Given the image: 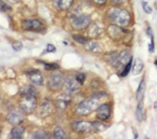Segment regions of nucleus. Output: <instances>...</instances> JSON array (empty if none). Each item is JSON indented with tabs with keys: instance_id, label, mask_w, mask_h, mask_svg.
<instances>
[{
	"instance_id": "obj_41",
	"label": "nucleus",
	"mask_w": 157,
	"mask_h": 139,
	"mask_svg": "<svg viewBox=\"0 0 157 139\" xmlns=\"http://www.w3.org/2000/svg\"><path fill=\"white\" fill-rule=\"evenodd\" d=\"M154 65L157 67V58H155V60H154Z\"/></svg>"
},
{
	"instance_id": "obj_4",
	"label": "nucleus",
	"mask_w": 157,
	"mask_h": 139,
	"mask_svg": "<svg viewBox=\"0 0 157 139\" xmlns=\"http://www.w3.org/2000/svg\"><path fill=\"white\" fill-rule=\"evenodd\" d=\"M130 32V29H128L127 27H121L112 23H106V36L113 42H124Z\"/></svg>"
},
{
	"instance_id": "obj_17",
	"label": "nucleus",
	"mask_w": 157,
	"mask_h": 139,
	"mask_svg": "<svg viewBox=\"0 0 157 139\" xmlns=\"http://www.w3.org/2000/svg\"><path fill=\"white\" fill-rule=\"evenodd\" d=\"M131 60H133V55H132V51H131L130 48L125 47V48L120 50V54H118V62H120L121 67H124L126 64H128Z\"/></svg>"
},
{
	"instance_id": "obj_42",
	"label": "nucleus",
	"mask_w": 157,
	"mask_h": 139,
	"mask_svg": "<svg viewBox=\"0 0 157 139\" xmlns=\"http://www.w3.org/2000/svg\"><path fill=\"white\" fill-rule=\"evenodd\" d=\"M154 109H157V102L154 103Z\"/></svg>"
},
{
	"instance_id": "obj_16",
	"label": "nucleus",
	"mask_w": 157,
	"mask_h": 139,
	"mask_svg": "<svg viewBox=\"0 0 157 139\" xmlns=\"http://www.w3.org/2000/svg\"><path fill=\"white\" fill-rule=\"evenodd\" d=\"M23 118H24L23 110L14 109L9 113V115H7V120H9V122L15 126L21 123Z\"/></svg>"
},
{
	"instance_id": "obj_7",
	"label": "nucleus",
	"mask_w": 157,
	"mask_h": 139,
	"mask_svg": "<svg viewBox=\"0 0 157 139\" xmlns=\"http://www.w3.org/2000/svg\"><path fill=\"white\" fill-rule=\"evenodd\" d=\"M71 129L73 132L81 134V135H88L93 133L92 125L90 120L83 119V117H80V119H75L71 121Z\"/></svg>"
},
{
	"instance_id": "obj_28",
	"label": "nucleus",
	"mask_w": 157,
	"mask_h": 139,
	"mask_svg": "<svg viewBox=\"0 0 157 139\" xmlns=\"http://www.w3.org/2000/svg\"><path fill=\"white\" fill-rule=\"evenodd\" d=\"M11 135H12V137H13V138H15V139H20V138H22V137H23V135H24V128L17 126V127H15V128L12 130Z\"/></svg>"
},
{
	"instance_id": "obj_3",
	"label": "nucleus",
	"mask_w": 157,
	"mask_h": 139,
	"mask_svg": "<svg viewBox=\"0 0 157 139\" xmlns=\"http://www.w3.org/2000/svg\"><path fill=\"white\" fill-rule=\"evenodd\" d=\"M70 24H71L72 28L75 30H86L88 26L92 22V16L89 13L83 12L80 6L73 9V12L70 14Z\"/></svg>"
},
{
	"instance_id": "obj_18",
	"label": "nucleus",
	"mask_w": 157,
	"mask_h": 139,
	"mask_svg": "<svg viewBox=\"0 0 157 139\" xmlns=\"http://www.w3.org/2000/svg\"><path fill=\"white\" fill-rule=\"evenodd\" d=\"M91 125H92L93 133H95V134L105 132V131L110 127V122H106V121L100 120V119H98V118H95L94 120H91Z\"/></svg>"
},
{
	"instance_id": "obj_30",
	"label": "nucleus",
	"mask_w": 157,
	"mask_h": 139,
	"mask_svg": "<svg viewBox=\"0 0 157 139\" xmlns=\"http://www.w3.org/2000/svg\"><path fill=\"white\" fill-rule=\"evenodd\" d=\"M52 137L54 138H66L67 135L66 133H65V131L63 130L61 127H56L55 130H54V133H52Z\"/></svg>"
},
{
	"instance_id": "obj_36",
	"label": "nucleus",
	"mask_w": 157,
	"mask_h": 139,
	"mask_svg": "<svg viewBox=\"0 0 157 139\" xmlns=\"http://www.w3.org/2000/svg\"><path fill=\"white\" fill-rule=\"evenodd\" d=\"M148 51L150 54H154L155 51V42H154V38H151V41L148 45Z\"/></svg>"
},
{
	"instance_id": "obj_14",
	"label": "nucleus",
	"mask_w": 157,
	"mask_h": 139,
	"mask_svg": "<svg viewBox=\"0 0 157 139\" xmlns=\"http://www.w3.org/2000/svg\"><path fill=\"white\" fill-rule=\"evenodd\" d=\"M72 103L71 94L64 92L63 94H61L58 96L57 100H56V108L59 109L60 111H64L68 106H70V103Z\"/></svg>"
},
{
	"instance_id": "obj_32",
	"label": "nucleus",
	"mask_w": 157,
	"mask_h": 139,
	"mask_svg": "<svg viewBox=\"0 0 157 139\" xmlns=\"http://www.w3.org/2000/svg\"><path fill=\"white\" fill-rule=\"evenodd\" d=\"M44 69L47 71H55V70L60 69V65L58 63H43Z\"/></svg>"
},
{
	"instance_id": "obj_22",
	"label": "nucleus",
	"mask_w": 157,
	"mask_h": 139,
	"mask_svg": "<svg viewBox=\"0 0 157 139\" xmlns=\"http://www.w3.org/2000/svg\"><path fill=\"white\" fill-rule=\"evenodd\" d=\"M144 68H145V64H144V61L140 58H136L133 59V65H132V72L133 75H139L140 73H143Z\"/></svg>"
},
{
	"instance_id": "obj_29",
	"label": "nucleus",
	"mask_w": 157,
	"mask_h": 139,
	"mask_svg": "<svg viewBox=\"0 0 157 139\" xmlns=\"http://www.w3.org/2000/svg\"><path fill=\"white\" fill-rule=\"evenodd\" d=\"M110 0H90L91 4L98 9H106L109 6Z\"/></svg>"
},
{
	"instance_id": "obj_8",
	"label": "nucleus",
	"mask_w": 157,
	"mask_h": 139,
	"mask_svg": "<svg viewBox=\"0 0 157 139\" xmlns=\"http://www.w3.org/2000/svg\"><path fill=\"white\" fill-rule=\"evenodd\" d=\"M118 50H109L103 54V60L105 61V63H107L109 66L114 68L117 72H120L123 67L121 66L120 62H118Z\"/></svg>"
},
{
	"instance_id": "obj_33",
	"label": "nucleus",
	"mask_w": 157,
	"mask_h": 139,
	"mask_svg": "<svg viewBox=\"0 0 157 139\" xmlns=\"http://www.w3.org/2000/svg\"><path fill=\"white\" fill-rule=\"evenodd\" d=\"M75 80H77V82L80 83V84L83 86L85 84L86 80H87V74L84 72H77L75 74Z\"/></svg>"
},
{
	"instance_id": "obj_37",
	"label": "nucleus",
	"mask_w": 157,
	"mask_h": 139,
	"mask_svg": "<svg viewBox=\"0 0 157 139\" xmlns=\"http://www.w3.org/2000/svg\"><path fill=\"white\" fill-rule=\"evenodd\" d=\"M10 9H11V7L7 6L4 1L0 0V11H1V12H6V11H10Z\"/></svg>"
},
{
	"instance_id": "obj_38",
	"label": "nucleus",
	"mask_w": 157,
	"mask_h": 139,
	"mask_svg": "<svg viewBox=\"0 0 157 139\" xmlns=\"http://www.w3.org/2000/svg\"><path fill=\"white\" fill-rule=\"evenodd\" d=\"M22 44L20 42H18V41H16V42H14L13 43V49L15 50V51H20V50L22 49Z\"/></svg>"
},
{
	"instance_id": "obj_1",
	"label": "nucleus",
	"mask_w": 157,
	"mask_h": 139,
	"mask_svg": "<svg viewBox=\"0 0 157 139\" xmlns=\"http://www.w3.org/2000/svg\"><path fill=\"white\" fill-rule=\"evenodd\" d=\"M104 20L106 23H112L129 28L133 24V15L128 6H115L109 4L105 9Z\"/></svg>"
},
{
	"instance_id": "obj_27",
	"label": "nucleus",
	"mask_w": 157,
	"mask_h": 139,
	"mask_svg": "<svg viewBox=\"0 0 157 139\" xmlns=\"http://www.w3.org/2000/svg\"><path fill=\"white\" fill-rule=\"evenodd\" d=\"M132 65H133V60H131L130 62H129L128 64H126L125 66L123 67V69L118 72L120 77H127L129 73L131 72V70H132Z\"/></svg>"
},
{
	"instance_id": "obj_21",
	"label": "nucleus",
	"mask_w": 157,
	"mask_h": 139,
	"mask_svg": "<svg viewBox=\"0 0 157 139\" xmlns=\"http://www.w3.org/2000/svg\"><path fill=\"white\" fill-rule=\"evenodd\" d=\"M146 89H147L146 79H145V75H143V77H141L140 82H139V84H138L136 93H135V97H136V100H137V102H141V100H144V98H145V94H146Z\"/></svg>"
},
{
	"instance_id": "obj_24",
	"label": "nucleus",
	"mask_w": 157,
	"mask_h": 139,
	"mask_svg": "<svg viewBox=\"0 0 157 139\" xmlns=\"http://www.w3.org/2000/svg\"><path fill=\"white\" fill-rule=\"evenodd\" d=\"M90 88H91V91H92V92L104 90V84H103L102 80H101L100 77H97V79L92 80L90 83Z\"/></svg>"
},
{
	"instance_id": "obj_20",
	"label": "nucleus",
	"mask_w": 157,
	"mask_h": 139,
	"mask_svg": "<svg viewBox=\"0 0 157 139\" xmlns=\"http://www.w3.org/2000/svg\"><path fill=\"white\" fill-rule=\"evenodd\" d=\"M29 75V80L32 82V84L36 86H43L44 85V77L40 73L39 70H33V71L26 72Z\"/></svg>"
},
{
	"instance_id": "obj_11",
	"label": "nucleus",
	"mask_w": 157,
	"mask_h": 139,
	"mask_svg": "<svg viewBox=\"0 0 157 139\" xmlns=\"http://www.w3.org/2000/svg\"><path fill=\"white\" fill-rule=\"evenodd\" d=\"M65 81V75L62 72H59L55 70L54 72L50 74L48 79V87L52 90H58L63 88V84Z\"/></svg>"
},
{
	"instance_id": "obj_12",
	"label": "nucleus",
	"mask_w": 157,
	"mask_h": 139,
	"mask_svg": "<svg viewBox=\"0 0 157 139\" xmlns=\"http://www.w3.org/2000/svg\"><path fill=\"white\" fill-rule=\"evenodd\" d=\"M83 48L85 51L90 52V54H103L104 52V45L100 41L97 40H90L88 43L83 45Z\"/></svg>"
},
{
	"instance_id": "obj_31",
	"label": "nucleus",
	"mask_w": 157,
	"mask_h": 139,
	"mask_svg": "<svg viewBox=\"0 0 157 139\" xmlns=\"http://www.w3.org/2000/svg\"><path fill=\"white\" fill-rule=\"evenodd\" d=\"M131 0H110L109 4L115 6H130Z\"/></svg>"
},
{
	"instance_id": "obj_26",
	"label": "nucleus",
	"mask_w": 157,
	"mask_h": 139,
	"mask_svg": "<svg viewBox=\"0 0 157 139\" xmlns=\"http://www.w3.org/2000/svg\"><path fill=\"white\" fill-rule=\"evenodd\" d=\"M21 94L22 95H33V96H37L38 95V91L35 87L33 86H24L21 89Z\"/></svg>"
},
{
	"instance_id": "obj_15",
	"label": "nucleus",
	"mask_w": 157,
	"mask_h": 139,
	"mask_svg": "<svg viewBox=\"0 0 157 139\" xmlns=\"http://www.w3.org/2000/svg\"><path fill=\"white\" fill-rule=\"evenodd\" d=\"M56 110V103H54L50 100H43L41 106H40V115L45 117L48 116L55 112Z\"/></svg>"
},
{
	"instance_id": "obj_23",
	"label": "nucleus",
	"mask_w": 157,
	"mask_h": 139,
	"mask_svg": "<svg viewBox=\"0 0 157 139\" xmlns=\"http://www.w3.org/2000/svg\"><path fill=\"white\" fill-rule=\"evenodd\" d=\"M144 108H145V106H144V100L137 102V107H136V111H135V117L139 122L145 119V110H144Z\"/></svg>"
},
{
	"instance_id": "obj_35",
	"label": "nucleus",
	"mask_w": 157,
	"mask_h": 139,
	"mask_svg": "<svg viewBox=\"0 0 157 139\" xmlns=\"http://www.w3.org/2000/svg\"><path fill=\"white\" fill-rule=\"evenodd\" d=\"M141 7H143L144 12H145L146 14L150 15V14H152V13H153V9H152L151 6L147 1H145V0H143V1H141Z\"/></svg>"
},
{
	"instance_id": "obj_9",
	"label": "nucleus",
	"mask_w": 157,
	"mask_h": 139,
	"mask_svg": "<svg viewBox=\"0 0 157 139\" xmlns=\"http://www.w3.org/2000/svg\"><path fill=\"white\" fill-rule=\"evenodd\" d=\"M63 90L68 94H75L82 90V85L77 82L75 77H65L64 84H63Z\"/></svg>"
},
{
	"instance_id": "obj_25",
	"label": "nucleus",
	"mask_w": 157,
	"mask_h": 139,
	"mask_svg": "<svg viewBox=\"0 0 157 139\" xmlns=\"http://www.w3.org/2000/svg\"><path fill=\"white\" fill-rule=\"evenodd\" d=\"M72 39H73V41H75L77 43H78V44H81L82 46L91 40L88 36H84V35H81V34H73Z\"/></svg>"
},
{
	"instance_id": "obj_43",
	"label": "nucleus",
	"mask_w": 157,
	"mask_h": 139,
	"mask_svg": "<svg viewBox=\"0 0 157 139\" xmlns=\"http://www.w3.org/2000/svg\"><path fill=\"white\" fill-rule=\"evenodd\" d=\"M12 1H18V0H12Z\"/></svg>"
},
{
	"instance_id": "obj_2",
	"label": "nucleus",
	"mask_w": 157,
	"mask_h": 139,
	"mask_svg": "<svg viewBox=\"0 0 157 139\" xmlns=\"http://www.w3.org/2000/svg\"><path fill=\"white\" fill-rule=\"evenodd\" d=\"M102 98L98 97V95L91 93L88 97L84 98L83 100H81L80 103H78L75 105V114L78 117H88L92 114L93 112H95V110L98 109V105L102 103Z\"/></svg>"
},
{
	"instance_id": "obj_39",
	"label": "nucleus",
	"mask_w": 157,
	"mask_h": 139,
	"mask_svg": "<svg viewBox=\"0 0 157 139\" xmlns=\"http://www.w3.org/2000/svg\"><path fill=\"white\" fill-rule=\"evenodd\" d=\"M146 34L148 37H150V39L151 38H154V32H153V29H152L151 26H148L146 28Z\"/></svg>"
},
{
	"instance_id": "obj_19",
	"label": "nucleus",
	"mask_w": 157,
	"mask_h": 139,
	"mask_svg": "<svg viewBox=\"0 0 157 139\" xmlns=\"http://www.w3.org/2000/svg\"><path fill=\"white\" fill-rule=\"evenodd\" d=\"M75 3V0H52V4L57 9L62 12L68 11L71 9Z\"/></svg>"
},
{
	"instance_id": "obj_6",
	"label": "nucleus",
	"mask_w": 157,
	"mask_h": 139,
	"mask_svg": "<svg viewBox=\"0 0 157 139\" xmlns=\"http://www.w3.org/2000/svg\"><path fill=\"white\" fill-rule=\"evenodd\" d=\"M113 116V103L112 100H104L98 105L95 110V118L106 122H110Z\"/></svg>"
},
{
	"instance_id": "obj_10",
	"label": "nucleus",
	"mask_w": 157,
	"mask_h": 139,
	"mask_svg": "<svg viewBox=\"0 0 157 139\" xmlns=\"http://www.w3.org/2000/svg\"><path fill=\"white\" fill-rule=\"evenodd\" d=\"M20 107L23 110V112L27 113V114L34 112L37 108L36 96H33V95H23L21 102H20Z\"/></svg>"
},
{
	"instance_id": "obj_13",
	"label": "nucleus",
	"mask_w": 157,
	"mask_h": 139,
	"mask_svg": "<svg viewBox=\"0 0 157 139\" xmlns=\"http://www.w3.org/2000/svg\"><path fill=\"white\" fill-rule=\"evenodd\" d=\"M23 28L27 32H41L45 29V25L39 19H29L23 22Z\"/></svg>"
},
{
	"instance_id": "obj_40",
	"label": "nucleus",
	"mask_w": 157,
	"mask_h": 139,
	"mask_svg": "<svg viewBox=\"0 0 157 139\" xmlns=\"http://www.w3.org/2000/svg\"><path fill=\"white\" fill-rule=\"evenodd\" d=\"M56 50H57V48H56V47L52 44H47L46 50H45V51H46V52H55Z\"/></svg>"
},
{
	"instance_id": "obj_5",
	"label": "nucleus",
	"mask_w": 157,
	"mask_h": 139,
	"mask_svg": "<svg viewBox=\"0 0 157 139\" xmlns=\"http://www.w3.org/2000/svg\"><path fill=\"white\" fill-rule=\"evenodd\" d=\"M87 36L91 40H98L106 36V22L105 20H94L88 26Z\"/></svg>"
},
{
	"instance_id": "obj_34",
	"label": "nucleus",
	"mask_w": 157,
	"mask_h": 139,
	"mask_svg": "<svg viewBox=\"0 0 157 139\" xmlns=\"http://www.w3.org/2000/svg\"><path fill=\"white\" fill-rule=\"evenodd\" d=\"M33 137L36 139H45V138L49 137V134H47L45 131H37V132L34 133Z\"/></svg>"
}]
</instances>
